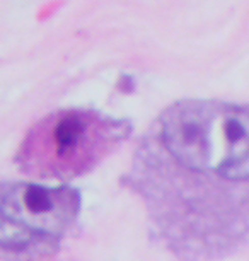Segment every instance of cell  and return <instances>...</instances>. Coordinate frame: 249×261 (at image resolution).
<instances>
[{
    "label": "cell",
    "mask_w": 249,
    "mask_h": 261,
    "mask_svg": "<svg viewBox=\"0 0 249 261\" xmlns=\"http://www.w3.org/2000/svg\"><path fill=\"white\" fill-rule=\"evenodd\" d=\"M121 185L178 261H217L249 243V108L179 101L140 137Z\"/></svg>",
    "instance_id": "cell-1"
},
{
    "label": "cell",
    "mask_w": 249,
    "mask_h": 261,
    "mask_svg": "<svg viewBox=\"0 0 249 261\" xmlns=\"http://www.w3.org/2000/svg\"><path fill=\"white\" fill-rule=\"evenodd\" d=\"M130 134V123L121 118L92 110H60L29 128L14 161L33 178L70 181L94 171Z\"/></svg>",
    "instance_id": "cell-2"
},
{
    "label": "cell",
    "mask_w": 249,
    "mask_h": 261,
    "mask_svg": "<svg viewBox=\"0 0 249 261\" xmlns=\"http://www.w3.org/2000/svg\"><path fill=\"white\" fill-rule=\"evenodd\" d=\"M70 186L0 181V259L46 261L60 251L80 215Z\"/></svg>",
    "instance_id": "cell-3"
}]
</instances>
